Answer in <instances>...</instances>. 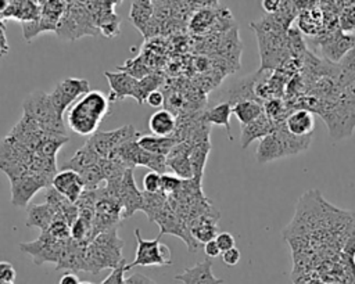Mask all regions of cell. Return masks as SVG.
<instances>
[{
    "mask_svg": "<svg viewBox=\"0 0 355 284\" xmlns=\"http://www.w3.org/2000/svg\"><path fill=\"white\" fill-rule=\"evenodd\" d=\"M24 115L33 119L44 132L67 134L62 118L57 114L50 96L42 90L29 93L22 104Z\"/></svg>",
    "mask_w": 355,
    "mask_h": 284,
    "instance_id": "cell-3",
    "label": "cell"
},
{
    "mask_svg": "<svg viewBox=\"0 0 355 284\" xmlns=\"http://www.w3.org/2000/svg\"><path fill=\"white\" fill-rule=\"evenodd\" d=\"M215 241H216V244H218V247H219L220 252H225V251H227V249L233 248V247H234V244H236L234 237H233L230 233H227V231L218 233V234H216V237H215Z\"/></svg>",
    "mask_w": 355,
    "mask_h": 284,
    "instance_id": "cell-43",
    "label": "cell"
},
{
    "mask_svg": "<svg viewBox=\"0 0 355 284\" xmlns=\"http://www.w3.org/2000/svg\"><path fill=\"white\" fill-rule=\"evenodd\" d=\"M44 199L46 202L60 215L62 219L67 220L69 226L73 224V222L79 218V209L76 204L71 202L68 198H65L62 194H60L54 187H47L44 188Z\"/></svg>",
    "mask_w": 355,
    "mask_h": 284,
    "instance_id": "cell-23",
    "label": "cell"
},
{
    "mask_svg": "<svg viewBox=\"0 0 355 284\" xmlns=\"http://www.w3.org/2000/svg\"><path fill=\"white\" fill-rule=\"evenodd\" d=\"M286 129L295 136H312L315 129L313 112L306 108H298L290 112L284 121Z\"/></svg>",
    "mask_w": 355,
    "mask_h": 284,
    "instance_id": "cell-24",
    "label": "cell"
},
{
    "mask_svg": "<svg viewBox=\"0 0 355 284\" xmlns=\"http://www.w3.org/2000/svg\"><path fill=\"white\" fill-rule=\"evenodd\" d=\"M263 112L275 122V123H282L286 121L287 115V105L283 103L282 98L273 97L269 100H265L263 103Z\"/></svg>",
    "mask_w": 355,
    "mask_h": 284,
    "instance_id": "cell-37",
    "label": "cell"
},
{
    "mask_svg": "<svg viewBox=\"0 0 355 284\" xmlns=\"http://www.w3.org/2000/svg\"><path fill=\"white\" fill-rule=\"evenodd\" d=\"M283 0H262L261 6L266 14H275L280 10Z\"/></svg>",
    "mask_w": 355,
    "mask_h": 284,
    "instance_id": "cell-46",
    "label": "cell"
},
{
    "mask_svg": "<svg viewBox=\"0 0 355 284\" xmlns=\"http://www.w3.org/2000/svg\"><path fill=\"white\" fill-rule=\"evenodd\" d=\"M209 151H211L209 140L191 143V150H190L189 158H190L193 173H194L193 179H196L198 181L202 180V173H204V168H205V162H207Z\"/></svg>",
    "mask_w": 355,
    "mask_h": 284,
    "instance_id": "cell-34",
    "label": "cell"
},
{
    "mask_svg": "<svg viewBox=\"0 0 355 284\" xmlns=\"http://www.w3.org/2000/svg\"><path fill=\"white\" fill-rule=\"evenodd\" d=\"M154 222L159 226V236H165V234L176 236L184 241L189 252L198 251L201 244L191 236L189 224L172 211L169 204L157 215Z\"/></svg>",
    "mask_w": 355,
    "mask_h": 284,
    "instance_id": "cell-12",
    "label": "cell"
},
{
    "mask_svg": "<svg viewBox=\"0 0 355 284\" xmlns=\"http://www.w3.org/2000/svg\"><path fill=\"white\" fill-rule=\"evenodd\" d=\"M8 50H10V47L7 43V37H6V26H4L3 19L0 18V57L6 55L8 53Z\"/></svg>",
    "mask_w": 355,
    "mask_h": 284,
    "instance_id": "cell-49",
    "label": "cell"
},
{
    "mask_svg": "<svg viewBox=\"0 0 355 284\" xmlns=\"http://www.w3.org/2000/svg\"><path fill=\"white\" fill-rule=\"evenodd\" d=\"M139 139L126 141L121 147L115 150V152L111 155V158L116 157L122 159L129 168H136V166H144L148 168L154 172H158L161 175L168 173V165H166V157L153 154L143 147L139 145L137 143Z\"/></svg>",
    "mask_w": 355,
    "mask_h": 284,
    "instance_id": "cell-6",
    "label": "cell"
},
{
    "mask_svg": "<svg viewBox=\"0 0 355 284\" xmlns=\"http://www.w3.org/2000/svg\"><path fill=\"white\" fill-rule=\"evenodd\" d=\"M176 123H178V118L175 116V114H172L168 109H158L148 119L150 132L154 136H161V137L173 136L176 130Z\"/></svg>",
    "mask_w": 355,
    "mask_h": 284,
    "instance_id": "cell-27",
    "label": "cell"
},
{
    "mask_svg": "<svg viewBox=\"0 0 355 284\" xmlns=\"http://www.w3.org/2000/svg\"><path fill=\"white\" fill-rule=\"evenodd\" d=\"M232 112L244 126L254 122L263 112V104L259 100H243L232 105Z\"/></svg>",
    "mask_w": 355,
    "mask_h": 284,
    "instance_id": "cell-32",
    "label": "cell"
},
{
    "mask_svg": "<svg viewBox=\"0 0 355 284\" xmlns=\"http://www.w3.org/2000/svg\"><path fill=\"white\" fill-rule=\"evenodd\" d=\"M276 125L277 123H275L265 112H262L254 122L241 126V148H247L254 140L263 139L265 136L270 134L275 130Z\"/></svg>",
    "mask_w": 355,
    "mask_h": 284,
    "instance_id": "cell-21",
    "label": "cell"
},
{
    "mask_svg": "<svg viewBox=\"0 0 355 284\" xmlns=\"http://www.w3.org/2000/svg\"><path fill=\"white\" fill-rule=\"evenodd\" d=\"M55 32L60 39L73 40L83 35H94L96 25L87 10L73 7L65 10Z\"/></svg>",
    "mask_w": 355,
    "mask_h": 284,
    "instance_id": "cell-9",
    "label": "cell"
},
{
    "mask_svg": "<svg viewBox=\"0 0 355 284\" xmlns=\"http://www.w3.org/2000/svg\"><path fill=\"white\" fill-rule=\"evenodd\" d=\"M26 226L46 231L57 216V212L47 204H29L26 206Z\"/></svg>",
    "mask_w": 355,
    "mask_h": 284,
    "instance_id": "cell-26",
    "label": "cell"
},
{
    "mask_svg": "<svg viewBox=\"0 0 355 284\" xmlns=\"http://www.w3.org/2000/svg\"><path fill=\"white\" fill-rule=\"evenodd\" d=\"M15 269L10 262H0V283L3 284H12L15 280Z\"/></svg>",
    "mask_w": 355,
    "mask_h": 284,
    "instance_id": "cell-42",
    "label": "cell"
},
{
    "mask_svg": "<svg viewBox=\"0 0 355 284\" xmlns=\"http://www.w3.org/2000/svg\"><path fill=\"white\" fill-rule=\"evenodd\" d=\"M338 29L347 35L355 33V4L341 8L338 14Z\"/></svg>",
    "mask_w": 355,
    "mask_h": 284,
    "instance_id": "cell-38",
    "label": "cell"
},
{
    "mask_svg": "<svg viewBox=\"0 0 355 284\" xmlns=\"http://www.w3.org/2000/svg\"><path fill=\"white\" fill-rule=\"evenodd\" d=\"M187 6L196 7L197 10L200 8H207V7H216L218 0H186Z\"/></svg>",
    "mask_w": 355,
    "mask_h": 284,
    "instance_id": "cell-50",
    "label": "cell"
},
{
    "mask_svg": "<svg viewBox=\"0 0 355 284\" xmlns=\"http://www.w3.org/2000/svg\"><path fill=\"white\" fill-rule=\"evenodd\" d=\"M67 7L62 0H46L40 7V17L32 22L22 24L24 39L31 42L42 32L55 30Z\"/></svg>",
    "mask_w": 355,
    "mask_h": 284,
    "instance_id": "cell-10",
    "label": "cell"
},
{
    "mask_svg": "<svg viewBox=\"0 0 355 284\" xmlns=\"http://www.w3.org/2000/svg\"><path fill=\"white\" fill-rule=\"evenodd\" d=\"M258 75H259V72L251 73L245 78L239 79L236 83H233L226 91V100L225 101H227L233 105V104H236L239 101H243V100H258L257 96H255V83H257Z\"/></svg>",
    "mask_w": 355,
    "mask_h": 284,
    "instance_id": "cell-25",
    "label": "cell"
},
{
    "mask_svg": "<svg viewBox=\"0 0 355 284\" xmlns=\"http://www.w3.org/2000/svg\"><path fill=\"white\" fill-rule=\"evenodd\" d=\"M68 240H60L46 230L40 231V236L36 240L29 242H21L19 249L26 255L32 256L35 265H43L46 262L57 265Z\"/></svg>",
    "mask_w": 355,
    "mask_h": 284,
    "instance_id": "cell-7",
    "label": "cell"
},
{
    "mask_svg": "<svg viewBox=\"0 0 355 284\" xmlns=\"http://www.w3.org/2000/svg\"><path fill=\"white\" fill-rule=\"evenodd\" d=\"M284 150L282 147V143L277 137V134L275 133V130L265 136L263 139H261L259 145L255 151V158L259 163H265V162H270L279 158H284Z\"/></svg>",
    "mask_w": 355,
    "mask_h": 284,
    "instance_id": "cell-28",
    "label": "cell"
},
{
    "mask_svg": "<svg viewBox=\"0 0 355 284\" xmlns=\"http://www.w3.org/2000/svg\"><path fill=\"white\" fill-rule=\"evenodd\" d=\"M135 237L137 242L135 260L126 263V270L135 266H169L172 265V254L168 245L161 244V236L158 234L154 240H146L141 237L140 230L135 229Z\"/></svg>",
    "mask_w": 355,
    "mask_h": 284,
    "instance_id": "cell-5",
    "label": "cell"
},
{
    "mask_svg": "<svg viewBox=\"0 0 355 284\" xmlns=\"http://www.w3.org/2000/svg\"><path fill=\"white\" fill-rule=\"evenodd\" d=\"M126 270V262L121 263L118 267L112 269V272L108 274V277L105 280L101 281V284H125V274Z\"/></svg>",
    "mask_w": 355,
    "mask_h": 284,
    "instance_id": "cell-41",
    "label": "cell"
},
{
    "mask_svg": "<svg viewBox=\"0 0 355 284\" xmlns=\"http://www.w3.org/2000/svg\"><path fill=\"white\" fill-rule=\"evenodd\" d=\"M35 4H37V6H40L42 7V4L46 1V0H32Z\"/></svg>",
    "mask_w": 355,
    "mask_h": 284,
    "instance_id": "cell-54",
    "label": "cell"
},
{
    "mask_svg": "<svg viewBox=\"0 0 355 284\" xmlns=\"http://www.w3.org/2000/svg\"><path fill=\"white\" fill-rule=\"evenodd\" d=\"M100 159H101V157H98V154L93 150V147L89 143H85L73 154V157L62 165V169H71V170H75L79 173L85 169H89V168L97 165L100 162Z\"/></svg>",
    "mask_w": 355,
    "mask_h": 284,
    "instance_id": "cell-29",
    "label": "cell"
},
{
    "mask_svg": "<svg viewBox=\"0 0 355 284\" xmlns=\"http://www.w3.org/2000/svg\"><path fill=\"white\" fill-rule=\"evenodd\" d=\"M110 111V100L100 90H90L68 109L67 123L79 136H92Z\"/></svg>",
    "mask_w": 355,
    "mask_h": 284,
    "instance_id": "cell-1",
    "label": "cell"
},
{
    "mask_svg": "<svg viewBox=\"0 0 355 284\" xmlns=\"http://www.w3.org/2000/svg\"><path fill=\"white\" fill-rule=\"evenodd\" d=\"M135 169L128 168L122 176L121 181V205H122V220L132 218L137 211H141L144 195L143 191L139 190L135 180Z\"/></svg>",
    "mask_w": 355,
    "mask_h": 284,
    "instance_id": "cell-13",
    "label": "cell"
},
{
    "mask_svg": "<svg viewBox=\"0 0 355 284\" xmlns=\"http://www.w3.org/2000/svg\"><path fill=\"white\" fill-rule=\"evenodd\" d=\"M297 28L306 36H322L324 33V12L320 6L302 10L297 15Z\"/></svg>",
    "mask_w": 355,
    "mask_h": 284,
    "instance_id": "cell-20",
    "label": "cell"
},
{
    "mask_svg": "<svg viewBox=\"0 0 355 284\" xmlns=\"http://www.w3.org/2000/svg\"><path fill=\"white\" fill-rule=\"evenodd\" d=\"M89 91H90V86L86 79L67 78L60 80L49 96L57 114L62 118L64 112L69 109L72 103Z\"/></svg>",
    "mask_w": 355,
    "mask_h": 284,
    "instance_id": "cell-11",
    "label": "cell"
},
{
    "mask_svg": "<svg viewBox=\"0 0 355 284\" xmlns=\"http://www.w3.org/2000/svg\"><path fill=\"white\" fill-rule=\"evenodd\" d=\"M182 183H183V179L178 177L176 175H171V173L161 175V191L166 195L176 193L182 187Z\"/></svg>",
    "mask_w": 355,
    "mask_h": 284,
    "instance_id": "cell-39",
    "label": "cell"
},
{
    "mask_svg": "<svg viewBox=\"0 0 355 284\" xmlns=\"http://www.w3.org/2000/svg\"><path fill=\"white\" fill-rule=\"evenodd\" d=\"M104 76L107 78L111 89V93L108 96L110 101H122L126 97L133 98L136 83H137L136 78L130 76L123 71H116V72L105 71Z\"/></svg>",
    "mask_w": 355,
    "mask_h": 284,
    "instance_id": "cell-19",
    "label": "cell"
},
{
    "mask_svg": "<svg viewBox=\"0 0 355 284\" xmlns=\"http://www.w3.org/2000/svg\"><path fill=\"white\" fill-rule=\"evenodd\" d=\"M122 247L116 227L97 234L85 248V272L97 274L104 269L118 267L125 262Z\"/></svg>",
    "mask_w": 355,
    "mask_h": 284,
    "instance_id": "cell-2",
    "label": "cell"
},
{
    "mask_svg": "<svg viewBox=\"0 0 355 284\" xmlns=\"http://www.w3.org/2000/svg\"><path fill=\"white\" fill-rule=\"evenodd\" d=\"M294 7L300 11L302 10H309V8H313V7H318L320 6V0H291Z\"/></svg>",
    "mask_w": 355,
    "mask_h": 284,
    "instance_id": "cell-47",
    "label": "cell"
},
{
    "mask_svg": "<svg viewBox=\"0 0 355 284\" xmlns=\"http://www.w3.org/2000/svg\"><path fill=\"white\" fill-rule=\"evenodd\" d=\"M146 103H147L150 107L159 108V107H162V105H164V103H165V96H164V93H162V91H159V90H154V91H151V93L147 96Z\"/></svg>",
    "mask_w": 355,
    "mask_h": 284,
    "instance_id": "cell-45",
    "label": "cell"
},
{
    "mask_svg": "<svg viewBox=\"0 0 355 284\" xmlns=\"http://www.w3.org/2000/svg\"><path fill=\"white\" fill-rule=\"evenodd\" d=\"M111 1H112V3H114V4H119V3H121V1H122V0H111Z\"/></svg>",
    "mask_w": 355,
    "mask_h": 284,
    "instance_id": "cell-55",
    "label": "cell"
},
{
    "mask_svg": "<svg viewBox=\"0 0 355 284\" xmlns=\"http://www.w3.org/2000/svg\"><path fill=\"white\" fill-rule=\"evenodd\" d=\"M139 145L143 147L144 150L153 152V154H158V155H164L166 157L169 154V151L179 143V140L173 136L169 137H161V136H150V134H143L139 140H137Z\"/></svg>",
    "mask_w": 355,
    "mask_h": 284,
    "instance_id": "cell-33",
    "label": "cell"
},
{
    "mask_svg": "<svg viewBox=\"0 0 355 284\" xmlns=\"http://www.w3.org/2000/svg\"><path fill=\"white\" fill-rule=\"evenodd\" d=\"M204 252H205V255H207L209 259H211V258H216V256H219V255L222 254L215 240H211V241H208V242L204 244Z\"/></svg>",
    "mask_w": 355,
    "mask_h": 284,
    "instance_id": "cell-48",
    "label": "cell"
},
{
    "mask_svg": "<svg viewBox=\"0 0 355 284\" xmlns=\"http://www.w3.org/2000/svg\"><path fill=\"white\" fill-rule=\"evenodd\" d=\"M190 141H179L166 155V165L168 169L173 170L175 175L183 180H189L194 177L191 162H190Z\"/></svg>",
    "mask_w": 355,
    "mask_h": 284,
    "instance_id": "cell-17",
    "label": "cell"
},
{
    "mask_svg": "<svg viewBox=\"0 0 355 284\" xmlns=\"http://www.w3.org/2000/svg\"><path fill=\"white\" fill-rule=\"evenodd\" d=\"M8 6H10V0H0V17L6 12Z\"/></svg>",
    "mask_w": 355,
    "mask_h": 284,
    "instance_id": "cell-53",
    "label": "cell"
},
{
    "mask_svg": "<svg viewBox=\"0 0 355 284\" xmlns=\"http://www.w3.org/2000/svg\"><path fill=\"white\" fill-rule=\"evenodd\" d=\"M79 278L75 273H65L61 276L58 284H79Z\"/></svg>",
    "mask_w": 355,
    "mask_h": 284,
    "instance_id": "cell-52",
    "label": "cell"
},
{
    "mask_svg": "<svg viewBox=\"0 0 355 284\" xmlns=\"http://www.w3.org/2000/svg\"><path fill=\"white\" fill-rule=\"evenodd\" d=\"M51 187H54L71 202L76 204L85 190V183L78 172L71 169H62L61 172H57V175L54 176Z\"/></svg>",
    "mask_w": 355,
    "mask_h": 284,
    "instance_id": "cell-16",
    "label": "cell"
},
{
    "mask_svg": "<svg viewBox=\"0 0 355 284\" xmlns=\"http://www.w3.org/2000/svg\"><path fill=\"white\" fill-rule=\"evenodd\" d=\"M143 195H144V202H143L141 212L146 213L150 222H154L157 215L168 205V195L164 194L162 191L159 193L143 191Z\"/></svg>",
    "mask_w": 355,
    "mask_h": 284,
    "instance_id": "cell-36",
    "label": "cell"
},
{
    "mask_svg": "<svg viewBox=\"0 0 355 284\" xmlns=\"http://www.w3.org/2000/svg\"><path fill=\"white\" fill-rule=\"evenodd\" d=\"M11 183V204L22 208L28 206L32 197L42 188L50 187L44 180L35 175H26L19 179L10 180Z\"/></svg>",
    "mask_w": 355,
    "mask_h": 284,
    "instance_id": "cell-15",
    "label": "cell"
},
{
    "mask_svg": "<svg viewBox=\"0 0 355 284\" xmlns=\"http://www.w3.org/2000/svg\"><path fill=\"white\" fill-rule=\"evenodd\" d=\"M162 82H164V78H162L159 73H157V72H151V73H148L147 76H144V78H141V79H137L133 98H135L139 104L146 103L147 96H148L151 91L158 90V87L162 85Z\"/></svg>",
    "mask_w": 355,
    "mask_h": 284,
    "instance_id": "cell-35",
    "label": "cell"
},
{
    "mask_svg": "<svg viewBox=\"0 0 355 284\" xmlns=\"http://www.w3.org/2000/svg\"><path fill=\"white\" fill-rule=\"evenodd\" d=\"M331 139H343L352 133L355 127V94H345L343 100L331 107L320 109Z\"/></svg>",
    "mask_w": 355,
    "mask_h": 284,
    "instance_id": "cell-4",
    "label": "cell"
},
{
    "mask_svg": "<svg viewBox=\"0 0 355 284\" xmlns=\"http://www.w3.org/2000/svg\"><path fill=\"white\" fill-rule=\"evenodd\" d=\"M143 188L147 193H159L161 191V173L150 170L143 177Z\"/></svg>",
    "mask_w": 355,
    "mask_h": 284,
    "instance_id": "cell-40",
    "label": "cell"
},
{
    "mask_svg": "<svg viewBox=\"0 0 355 284\" xmlns=\"http://www.w3.org/2000/svg\"><path fill=\"white\" fill-rule=\"evenodd\" d=\"M175 280L182 284H223L222 278H218L212 273V260L209 258L196 263L191 267L184 269L175 276Z\"/></svg>",
    "mask_w": 355,
    "mask_h": 284,
    "instance_id": "cell-18",
    "label": "cell"
},
{
    "mask_svg": "<svg viewBox=\"0 0 355 284\" xmlns=\"http://www.w3.org/2000/svg\"><path fill=\"white\" fill-rule=\"evenodd\" d=\"M154 17L153 1L150 0H135L130 8V21L133 25L146 36L147 29Z\"/></svg>",
    "mask_w": 355,
    "mask_h": 284,
    "instance_id": "cell-30",
    "label": "cell"
},
{
    "mask_svg": "<svg viewBox=\"0 0 355 284\" xmlns=\"http://www.w3.org/2000/svg\"><path fill=\"white\" fill-rule=\"evenodd\" d=\"M79 284H93V283H90V281H80Z\"/></svg>",
    "mask_w": 355,
    "mask_h": 284,
    "instance_id": "cell-56",
    "label": "cell"
},
{
    "mask_svg": "<svg viewBox=\"0 0 355 284\" xmlns=\"http://www.w3.org/2000/svg\"><path fill=\"white\" fill-rule=\"evenodd\" d=\"M222 260H223L227 266H234V265H237L239 260H240V251H239L236 247H233V248H230V249L222 252Z\"/></svg>",
    "mask_w": 355,
    "mask_h": 284,
    "instance_id": "cell-44",
    "label": "cell"
},
{
    "mask_svg": "<svg viewBox=\"0 0 355 284\" xmlns=\"http://www.w3.org/2000/svg\"><path fill=\"white\" fill-rule=\"evenodd\" d=\"M320 50L326 60L338 62L355 44V35H347L340 29L327 32L320 40Z\"/></svg>",
    "mask_w": 355,
    "mask_h": 284,
    "instance_id": "cell-14",
    "label": "cell"
},
{
    "mask_svg": "<svg viewBox=\"0 0 355 284\" xmlns=\"http://www.w3.org/2000/svg\"><path fill=\"white\" fill-rule=\"evenodd\" d=\"M218 219H219L218 212H208L196 218L189 224L191 236L200 244H205L211 240H215L218 234V224H216Z\"/></svg>",
    "mask_w": 355,
    "mask_h": 284,
    "instance_id": "cell-22",
    "label": "cell"
},
{
    "mask_svg": "<svg viewBox=\"0 0 355 284\" xmlns=\"http://www.w3.org/2000/svg\"><path fill=\"white\" fill-rule=\"evenodd\" d=\"M125 284H155L150 278H147L143 274H133L129 278H125Z\"/></svg>",
    "mask_w": 355,
    "mask_h": 284,
    "instance_id": "cell-51",
    "label": "cell"
},
{
    "mask_svg": "<svg viewBox=\"0 0 355 284\" xmlns=\"http://www.w3.org/2000/svg\"><path fill=\"white\" fill-rule=\"evenodd\" d=\"M354 94H355V90H354Z\"/></svg>",
    "mask_w": 355,
    "mask_h": 284,
    "instance_id": "cell-57",
    "label": "cell"
},
{
    "mask_svg": "<svg viewBox=\"0 0 355 284\" xmlns=\"http://www.w3.org/2000/svg\"><path fill=\"white\" fill-rule=\"evenodd\" d=\"M232 114H233L232 112V104L227 103V101H222V103L211 107L209 109H207L202 114V118L208 125L223 126L227 132L229 140H233L232 130H230V115Z\"/></svg>",
    "mask_w": 355,
    "mask_h": 284,
    "instance_id": "cell-31",
    "label": "cell"
},
{
    "mask_svg": "<svg viewBox=\"0 0 355 284\" xmlns=\"http://www.w3.org/2000/svg\"><path fill=\"white\" fill-rule=\"evenodd\" d=\"M141 136L143 133H140L133 125H123L115 130L96 132L87 139L86 143L93 147L98 157L111 158L118 147H121L126 141L140 139Z\"/></svg>",
    "mask_w": 355,
    "mask_h": 284,
    "instance_id": "cell-8",
    "label": "cell"
},
{
    "mask_svg": "<svg viewBox=\"0 0 355 284\" xmlns=\"http://www.w3.org/2000/svg\"><path fill=\"white\" fill-rule=\"evenodd\" d=\"M150 1H153V0H150Z\"/></svg>",
    "mask_w": 355,
    "mask_h": 284,
    "instance_id": "cell-58",
    "label": "cell"
}]
</instances>
